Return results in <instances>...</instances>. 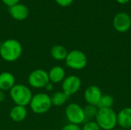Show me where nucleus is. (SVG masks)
<instances>
[{
	"instance_id": "6e6552de",
	"label": "nucleus",
	"mask_w": 131,
	"mask_h": 130,
	"mask_svg": "<svg viewBox=\"0 0 131 130\" xmlns=\"http://www.w3.org/2000/svg\"><path fill=\"white\" fill-rule=\"evenodd\" d=\"M81 87V80L76 75H70L64 78L61 83L62 91L69 97L75 94Z\"/></svg>"
},
{
	"instance_id": "a211bd4d",
	"label": "nucleus",
	"mask_w": 131,
	"mask_h": 130,
	"mask_svg": "<svg viewBox=\"0 0 131 130\" xmlns=\"http://www.w3.org/2000/svg\"><path fill=\"white\" fill-rule=\"evenodd\" d=\"M114 104V97L111 95L104 94L102 95L97 107L98 109H107V108H112Z\"/></svg>"
},
{
	"instance_id": "39448f33",
	"label": "nucleus",
	"mask_w": 131,
	"mask_h": 130,
	"mask_svg": "<svg viewBox=\"0 0 131 130\" xmlns=\"http://www.w3.org/2000/svg\"><path fill=\"white\" fill-rule=\"evenodd\" d=\"M65 64L71 69L81 70L87 66L88 57L83 51L77 49L72 50L68 52L65 59Z\"/></svg>"
},
{
	"instance_id": "7ed1b4c3",
	"label": "nucleus",
	"mask_w": 131,
	"mask_h": 130,
	"mask_svg": "<svg viewBox=\"0 0 131 130\" xmlns=\"http://www.w3.org/2000/svg\"><path fill=\"white\" fill-rule=\"evenodd\" d=\"M9 94L12 100L15 105L23 107L29 105L33 96L31 89L21 84H15L9 90Z\"/></svg>"
},
{
	"instance_id": "cd10ccee",
	"label": "nucleus",
	"mask_w": 131,
	"mask_h": 130,
	"mask_svg": "<svg viewBox=\"0 0 131 130\" xmlns=\"http://www.w3.org/2000/svg\"><path fill=\"white\" fill-rule=\"evenodd\" d=\"M130 130H131V127H130Z\"/></svg>"
},
{
	"instance_id": "dca6fc26",
	"label": "nucleus",
	"mask_w": 131,
	"mask_h": 130,
	"mask_svg": "<svg viewBox=\"0 0 131 130\" xmlns=\"http://www.w3.org/2000/svg\"><path fill=\"white\" fill-rule=\"evenodd\" d=\"M68 54L67 49L61 44L54 45L51 49V55L56 61H65Z\"/></svg>"
},
{
	"instance_id": "2eb2a0df",
	"label": "nucleus",
	"mask_w": 131,
	"mask_h": 130,
	"mask_svg": "<svg viewBox=\"0 0 131 130\" xmlns=\"http://www.w3.org/2000/svg\"><path fill=\"white\" fill-rule=\"evenodd\" d=\"M27 114H28V111L26 107L15 105L10 110L9 117L12 121L15 123H19L25 120Z\"/></svg>"
},
{
	"instance_id": "aec40b11",
	"label": "nucleus",
	"mask_w": 131,
	"mask_h": 130,
	"mask_svg": "<svg viewBox=\"0 0 131 130\" xmlns=\"http://www.w3.org/2000/svg\"><path fill=\"white\" fill-rule=\"evenodd\" d=\"M81 130H101L96 121L89 120L84 123Z\"/></svg>"
},
{
	"instance_id": "a878e982",
	"label": "nucleus",
	"mask_w": 131,
	"mask_h": 130,
	"mask_svg": "<svg viewBox=\"0 0 131 130\" xmlns=\"http://www.w3.org/2000/svg\"><path fill=\"white\" fill-rule=\"evenodd\" d=\"M119 4H121V5H125L127 3H128L129 2H130L131 0H116Z\"/></svg>"
},
{
	"instance_id": "393cba45",
	"label": "nucleus",
	"mask_w": 131,
	"mask_h": 130,
	"mask_svg": "<svg viewBox=\"0 0 131 130\" xmlns=\"http://www.w3.org/2000/svg\"><path fill=\"white\" fill-rule=\"evenodd\" d=\"M5 99V94L4 93V91L0 90V103H2Z\"/></svg>"
},
{
	"instance_id": "5701e85b",
	"label": "nucleus",
	"mask_w": 131,
	"mask_h": 130,
	"mask_svg": "<svg viewBox=\"0 0 131 130\" xmlns=\"http://www.w3.org/2000/svg\"><path fill=\"white\" fill-rule=\"evenodd\" d=\"M2 2H3L5 5L8 6V7L10 8V7H12V6L16 5V4H18V3H19V1H20V0H2Z\"/></svg>"
},
{
	"instance_id": "6ab92c4d",
	"label": "nucleus",
	"mask_w": 131,
	"mask_h": 130,
	"mask_svg": "<svg viewBox=\"0 0 131 130\" xmlns=\"http://www.w3.org/2000/svg\"><path fill=\"white\" fill-rule=\"evenodd\" d=\"M84 112L86 120H91L93 119H95V117L97 114V112H98V108L97 106L88 104L84 108Z\"/></svg>"
},
{
	"instance_id": "b1692460",
	"label": "nucleus",
	"mask_w": 131,
	"mask_h": 130,
	"mask_svg": "<svg viewBox=\"0 0 131 130\" xmlns=\"http://www.w3.org/2000/svg\"><path fill=\"white\" fill-rule=\"evenodd\" d=\"M45 90H46L47 91L51 92V91H52V90H54V85H53L52 83L49 82V83L46 85V87H45Z\"/></svg>"
},
{
	"instance_id": "ddd939ff",
	"label": "nucleus",
	"mask_w": 131,
	"mask_h": 130,
	"mask_svg": "<svg viewBox=\"0 0 131 130\" xmlns=\"http://www.w3.org/2000/svg\"><path fill=\"white\" fill-rule=\"evenodd\" d=\"M15 85V76L8 71L0 74V90L2 91L10 90Z\"/></svg>"
},
{
	"instance_id": "f03ea898",
	"label": "nucleus",
	"mask_w": 131,
	"mask_h": 130,
	"mask_svg": "<svg viewBox=\"0 0 131 130\" xmlns=\"http://www.w3.org/2000/svg\"><path fill=\"white\" fill-rule=\"evenodd\" d=\"M95 121L101 129H114L117 126V113L113 108L98 109Z\"/></svg>"
},
{
	"instance_id": "bb28decb",
	"label": "nucleus",
	"mask_w": 131,
	"mask_h": 130,
	"mask_svg": "<svg viewBox=\"0 0 131 130\" xmlns=\"http://www.w3.org/2000/svg\"><path fill=\"white\" fill-rule=\"evenodd\" d=\"M0 48H1V44H0Z\"/></svg>"
},
{
	"instance_id": "9d476101",
	"label": "nucleus",
	"mask_w": 131,
	"mask_h": 130,
	"mask_svg": "<svg viewBox=\"0 0 131 130\" xmlns=\"http://www.w3.org/2000/svg\"><path fill=\"white\" fill-rule=\"evenodd\" d=\"M103 93L99 87L91 85L86 88L84 93V97L86 103L89 105L97 106Z\"/></svg>"
},
{
	"instance_id": "f257e3e1",
	"label": "nucleus",
	"mask_w": 131,
	"mask_h": 130,
	"mask_svg": "<svg viewBox=\"0 0 131 130\" xmlns=\"http://www.w3.org/2000/svg\"><path fill=\"white\" fill-rule=\"evenodd\" d=\"M22 54V46L15 39H7L1 44L0 56L7 62H14L19 59Z\"/></svg>"
},
{
	"instance_id": "c85d7f7f",
	"label": "nucleus",
	"mask_w": 131,
	"mask_h": 130,
	"mask_svg": "<svg viewBox=\"0 0 131 130\" xmlns=\"http://www.w3.org/2000/svg\"><path fill=\"white\" fill-rule=\"evenodd\" d=\"M130 19H131V15H130Z\"/></svg>"
},
{
	"instance_id": "f3484780",
	"label": "nucleus",
	"mask_w": 131,
	"mask_h": 130,
	"mask_svg": "<svg viewBox=\"0 0 131 130\" xmlns=\"http://www.w3.org/2000/svg\"><path fill=\"white\" fill-rule=\"evenodd\" d=\"M69 97H70L62 90L56 91L51 96V104L54 107H61L67 103Z\"/></svg>"
},
{
	"instance_id": "0eeeda50",
	"label": "nucleus",
	"mask_w": 131,
	"mask_h": 130,
	"mask_svg": "<svg viewBox=\"0 0 131 130\" xmlns=\"http://www.w3.org/2000/svg\"><path fill=\"white\" fill-rule=\"evenodd\" d=\"M29 85L35 89L45 88L50 82L48 73L43 69H36L30 73L28 77Z\"/></svg>"
},
{
	"instance_id": "9b49d317",
	"label": "nucleus",
	"mask_w": 131,
	"mask_h": 130,
	"mask_svg": "<svg viewBox=\"0 0 131 130\" xmlns=\"http://www.w3.org/2000/svg\"><path fill=\"white\" fill-rule=\"evenodd\" d=\"M9 15L15 20L23 21L28 18L29 15V10L26 5L18 3L9 8Z\"/></svg>"
},
{
	"instance_id": "f8f14e48",
	"label": "nucleus",
	"mask_w": 131,
	"mask_h": 130,
	"mask_svg": "<svg viewBox=\"0 0 131 130\" xmlns=\"http://www.w3.org/2000/svg\"><path fill=\"white\" fill-rule=\"evenodd\" d=\"M117 126L122 129L131 127V107H124L117 113Z\"/></svg>"
},
{
	"instance_id": "4be33fe9",
	"label": "nucleus",
	"mask_w": 131,
	"mask_h": 130,
	"mask_svg": "<svg viewBox=\"0 0 131 130\" xmlns=\"http://www.w3.org/2000/svg\"><path fill=\"white\" fill-rule=\"evenodd\" d=\"M74 0H55L57 4H58L61 7H68L70 6Z\"/></svg>"
},
{
	"instance_id": "1a4fd4ad",
	"label": "nucleus",
	"mask_w": 131,
	"mask_h": 130,
	"mask_svg": "<svg viewBox=\"0 0 131 130\" xmlns=\"http://www.w3.org/2000/svg\"><path fill=\"white\" fill-rule=\"evenodd\" d=\"M113 26L120 33L127 32L131 27L130 15L126 12L117 13L113 19Z\"/></svg>"
},
{
	"instance_id": "4468645a",
	"label": "nucleus",
	"mask_w": 131,
	"mask_h": 130,
	"mask_svg": "<svg viewBox=\"0 0 131 130\" xmlns=\"http://www.w3.org/2000/svg\"><path fill=\"white\" fill-rule=\"evenodd\" d=\"M49 80L52 84H59L66 77V72L61 66H54L48 72Z\"/></svg>"
},
{
	"instance_id": "423d86ee",
	"label": "nucleus",
	"mask_w": 131,
	"mask_h": 130,
	"mask_svg": "<svg viewBox=\"0 0 131 130\" xmlns=\"http://www.w3.org/2000/svg\"><path fill=\"white\" fill-rule=\"evenodd\" d=\"M65 116L70 123L81 125L84 123L86 117L84 108L76 103H69L65 108Z\"/></svg>"
},
{
	"instance_id": "412c9836",
	"label": "nucleus",
	"mask_w": 131,
	"mask_h": 130,
	"mask_svg": "<svg viewBox=\"0 0 131 130\" xmlns=\"http://www.w3.org/2000/svg\"><path fill=\"white\" fill-rule=\"evenodd\" d=\"M61 130H81V128L79 125L73 124V123H68L62 127Z\"/></svg>"
},
{
	"instance_id": "20e7f679",
	"label": "nucleus",
	"mask_w": 131,
	"mask_h": 130,
	"mask_svg": "<svg viewBox=\"0 0 131 130\" xmlns=\"http://www.w3.org/2000/svg\"><path fill=\"white\" fill-rule=\"evenodd\" d=\"M31 111L36 114H43L50 110L52 107L51 96L45 93H38L32 96L29 103Z\"/></svg>"
}]
</instances>
